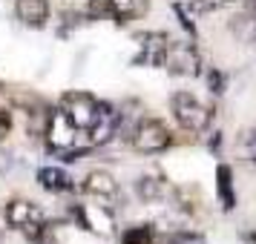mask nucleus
<instances>
[{
    "label": "nucleus",
    "mask_w": 256,
    "mask_h": 244,
    "mask_svg": "<svg viewBox=\"0 0 256 244\" xmlns=\"http://www.w3.org/2000/svg\"><path fill=\"white\" fill-rule=\"evenodd\" d=\"M130 141H132L136 152L156 155V152H164L173 144V132L167 129V124L156 121V118H141V121H136V127L130 129Z\"/></svg>",
    "instance_id": "1"
},
{
    "label": "nucleus",
    "mask_w": 256,
    "mask_h": 244,
    "mask_svg": "<svg viewBox=\"0 0 256 244\" xmlns=\"http://www.w3.org/2000/svg\"><path fill=\"white\" fill-rule=\"evenodd\" d=\"M173 115L178 121V127L187 132H204L213 121V109L208 104H202L196 95L190 92H176L173 95Z\"/></svg>",
    "instance_id": "2"
},
{
    "label": "nucleus",
    "mask_w": 256,
    "mask_h": 244,
    "mask_svg": "<svg viewBox=\"0 0 256 244\" xmlns=\"http://www.w3.org/2000/svg\"><path fill=\"white\" fill-rule=\"evenodd\" d=\"M158 66L170 72V75H182V78H193L198 75V52L193 49V43H184V40H167L162 58H158Z\"/></svg>",
    "instance_id": "3"
},
{
    "label": "nucleus",
    "mask_w": 256,
    "mask_h": 244,
    "mask_svg": "<svg viewBox=\"0 0 256 244\" xmlns=\"http://www.w3.org/2000/svg\"><path fill=\"white\" fill-rule=\"evenodd\" d=\"M58 109L70 118V124H75L81 132H86V127L92 124L95 112H98V101H95L92 95H86V92H70V95L60 98Z\"/></svg>",
    "instance_id": "4"
},
{
    "label": "nucleus",
    "mask_w": 256,
    "mask_h": 244,
    "mask_svg": "<svg viewBox=\"0 0 256 244\" xmlns=\"http://www.w3.org/2000/svg\"><path fill=\"white\" fill-rule=\"evenodd\" d=\"M3 219L9 227L14 230H29V227H38V224H44V213L38 207L35 201H24V198H14L9 201L6 207H3Z\"/></svg>",
    "instance_id": "5"
},
{
    "label": "nucleus",
    "mask_w": 256,
    "mask_h": 244,
    "mask_svg": "<svg viewBox=\"0 0 256 244\" xmlns=\"http://www.w3.org/2000/svg\"><path fill=\"white\" fill-rule=\"evenodd\" d=\"M78 132H81V129L75 127V124H70V118L64 115L60 109L49 112L44 135L49 138V144H52L55 150H70L72 144H75V138H78Z\"/></svg>",
    "instance_id": "6"
},
{
    "label": "nucleus",
    "mask_w": 256,
    "mask_h": 244,
    "mask_svg": "<svg viewBox=\"0 0 256 244\" xmlns=\"http://www.w3.org/2000/svg\"><path fill=\"white\" fill-rule=\"evenodd\" d=\"M86 132H90V138H92V144H110V141L118 135V112L112 109V106L106 104H98V112H95L92 124L86 127Z\"/></svg>",
    "instance_id": "7"
},
{
    "label": "nucleus",
    "mask_w": 256,
    "mask_h": 244,
    "mask_svg": "<svg viewBox=\"0 0 256 244\" xmlns=\"http://www.w3.org/2000/svg\"><path fill=\"white\" fill-rule=\"evenodd\" d=\"M75 213H78V219L86 230L98 233V236H112L116 233V219L104 204H86V207H78Z\"/></svg>",
    "instance_id": "8"
},
{
    "label": "nucleus",
    "mask_w": 256,
    "mask_h": 244,
    "mask_svg": "<svg viewBox=\"0 0 256 244\" xmlns=\"http://www.w3.org/2000/svg\"><path fill=\"white\" fill-rule=\"evenodd\" d=\"M14 14L24 26L40 29L49 20V3L46 0H14Z\"/></svg>",
    "instance_id": "9"
},
{
    "label": "nucleus",
    "mask_w": 256,
    "mask_h": 244,
    "mask_svg": "<svg viewBox=\"0 0 256 244\" xmlns=\"http://www.w3.org/2000/svg\"><path fill=\"white\" fill-rule=\"evenodd\" d=\"M84 193L92 198H116L118 196V181L112 178V173L106 170H92L84 178Z\"/></svg>",
    "instance_id": "10"
},
{
    "label": "nucleus",
    "mask_w": 256,
    "mask_h": 244,
    "mask_svg": "<svg viewBox=\"0 0 256 244\" xmlns=\"http://www.w3.org/2000/svg\"><path fill=\"white\" fill-rule=\"evenodd\" d=\"M104 6L118 23H127V20H136L150 9V0H104Z\"/></svg>",
    "instance_id": "11"
},
{
    "label": "nucleus",
    "mask_w": 256,
    "mask_h": 244,
    "mask_svg": "<svg viewBox=\"0 0 256 244\" xmlns=\"http://www.w3.org/2000/svg\"><path fill=\"white\" fill-rule=\"evenodd\" d=\"M38 181H40V187L49 190V193H64V190L72 187V178L64 173V170H58V167H44V170L38 173Z\"/></svg>",
    "instance_id": "12"
},
{
    "label": "nucleus",
    "mask_w": 256,
    "mask_h": 244,
    "mask_svg": "<svg viewBox=\"0 0 256 244\" xmlns=\"http://www.w3.org/2000/svg\"><path fill=\"white\" fill-rule=\"evenodd\" d=\"M138 196L144 198V201H162V198L167 196V184H164L162 178L147 175V178L138 181Z\"/></svg>",
    "instance_id": "13"
},
{
    "label": "nucleus",
    "mask_w": 256,
    "mask_h": 244,
    "mask_svg": "<svg viewBox=\"0 0 256 244\" xmlns=\"http://www.w3.org/2000/svg\"><path fill=\"white\" fill-rule=\"evenodd\" d=\"M141 43H144L141 58L147 60V63H158L164 46H167V35H147V37H141Z\"/></svg>",
    "instance_id": "14"
},
{
    "label": "nucleus",
    "mask_w": 256,
    "mask_h": 244,
    "mask_svg": "<svg viewBox=\"0 0 256 244\" xmlns=\"http://www.w3.org/2000/svg\"><path fill=\"white\" fill-rule=\"evenodd\" d=\"M162 244H208L202 233H190V230H178V233H167L162 239Z\"/></svg>",
    "instance_id": "15"
},
{
    "label": "nucleus",
    "mask_w": 256,
    "mask_h": 244,
    "mask_svg": "<svg viewBox=\"0 0 256 244\" xmlns=\"http://www.w3.org/2000/svg\"><path fill=\"white\" fill-rule=\"evenodd\" d=\"M152 242V227H132L124 233V244H150Z\"/></svg>",
    "instance_id": "16"
},
{
    "label": "nucleus",
    "mask_w": 256,
    "mask_h": 244,
    "mask_svg": "<svg viewBox=\"0 0 256 244\" xmlns=\"http://www.w3.org/2000/svg\"><path fill=\"white\" fill-rule=\"evenodd\" d=\"M242 152H244V158H248V161H256V127L244 132V138H242Z\"/></svg>",
    "instance_id": "17"
},
{
    "label": "nucleus",
    "mask_w": 256,
    "mask_h": 244,
    "mask_svg": "<svg viewBox=\"0 0 256 244\" xmlns=\"http://www.w3.org/2000/svg\"><path fill=\"white\" fill-rule=\"evenodd\" d=\"M219 178H222V193H224V207H233V196L228 193V181H230V170L222 167L219 170Z\"/></svg>",
    "instance_id": "18"
},
{
    "label": "nucleus",
    "mask_w": 256,
    "mask_h": 244,
    "mask_svg": "<svg viewBox=\"0 0 256 244\" xmlns=\"http://www.w3.org/2000/svg\"><path fill=\"white\" fill-rule=\"evenodd\" d=\"M233 0H196L198 9H222V6H228Z\"/></svg>",
    "instance_id": "19"
}]
</instances>
